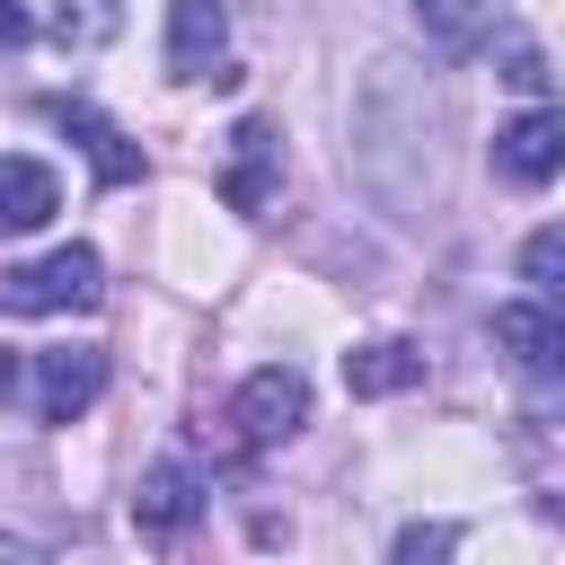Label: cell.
I'll return each instance as SVG.
<instances>
[{
	"label": "cell",
	"mask_w": 565,
	"mask_h": 565,
	"mask_svg": "<svg viewBox=\"0 0 565 565\" xmlns=\"http://www.w3.org/2000/svg\"><path fill=\"white\" fill-rule=\"evenodd\" d=\"M459 547V521H406L397 530V565H450Z\"/></svg>",
	"instance_id": "obj_14"
},
{
	"label": "cell",
	"mask_w": 565,
	"mask_h": 565,
	"mask_svg": "<svg viewBox=\"0 0 565 565\" xmlns=\"http://www.w3.org/2000/svg\"><path fill=\"white\" fill-rule=\"evenodd\" d=\"M194 512H203V477H194L185 459H159V468L141 477V494H132V521H141L150 539H177Z\"/></svg>",
	"instance_id": "obj_7"
},
{
	"label": "cell",
	"mask_w": 565,
	"mask_h": 565,
	"mask_svg": "<svg viewBox=\"0 0 565 565\" xmlns=\"http://www.w3.org/2000/svg\"><path fill=\"white\" fill-rule=\"evenodd\" d=\"M62 212V185L44 159H9L0 150V230H44Z\"/></svg>",
	"instance_id": "obj_9"
},
{
	"label": "cell",
	"mask_w": 565,
	"mask_h": 565,
	"mask_svg": "<svg viewBox=\"0 0 565 565\" xmlns=\"http://www.w3.org/2000/svg\"><path fill=\"white\" fill-rule=\"evenodd\" d=\"M53 124L88 141V159H97V185H132V177H141V150H132V141H124L106 115H88V106H71V97H62V106H53Z\"/></svg>",
	"instance_id": "obj_10"
},
{
	"label": "cell",
	"mask_w": 565,
	"mask_h": 565,
	"mask_svg": "<svg viewBox=\"0 0 565 565\" xmlns=\"http://www.w3.org/2000/svg\"><path fill=\"white\" fill-rule=\"evenodd\" d=\"M221 44H230V0H168V71H177V79L230 71Z\"/></svg>",
	"instance_id": "obj_6"
},
{
	"label": "cell",
	"mask_w": 565,
	"mask_h": 565,
	"mask_svg": "<svg viewBox=\"0 0 565 565\" xmlns=\"http://www.w3.org/2000/svg\"><path fill=\"white\" fill-rule=\"evenodd\" d=\"M521 282L565 318V221H547V230H530V247H521Z\"/></svg>",
	"instance_id": "obj_12"
},
{
	"label": "cell",
	"mask_w": 565,
	"mask_h": 565,
	"mask_svg": "<svg viewBox=\"0 0 565 565\" xmlns=\"http://www.w3.org/2000/svg\"><path fill=\"white\" fill-rule=\"evenodd\" d=\"M97 291H106L97 247H53V256L0 274V309H9V318H62V309H88Z\"/></svg>",
	"instance_id": "obj_1"
},
{
	"label": "cell",
	"mask_w": 565,
	"mask_h": 565,
	"mask_svg": "<svg viewBox=\"0 0 565 565\" xmlns=\"http://www.w3.org/2000/svg\"><path fill=\"white\" fill-rule=\"evenodd\" d=\"M415 18H424V35L441 53H468L486 35V0H415Z\"/></svg>",
	"instance_id": "obj_13"
},
{
	"label": "cell",
	"mask_w": 565,
	"mask_h": 565,
	"mask_svg": "<svg viewBox=\"0 0 565 565\" xmlns=\"http://www.w3.org/2000/svg\"><path fill=\"white\" fill-rule=\"evenodd\" d=\"M494 344L530 371V380H565V318L547 300H503L494 309Z\"/></svg>",
	"instance_id": "obj_5"
},
{
	"label": "cell",
	"mask_w": 565,
	"mask_h": 565,
	"mask_svg": "<svg viewBox=\"0 0 565 565\" xmlns=\"http://www.w3.org/2000/svg\"><path fill=\"white\" fill-rule=\"evenodd\" d=\"M415 380H424L415 344H362V353H344V388L353 397H388V388H415Z\"/></svg>",
	"instance_id": "obj_11"
},
{
	"label": "cell",
	"mask_w": 565,
	"mask_h": 565,
	"mask_svg": "<svg viewBox=\"0 0 565 565\" xmlns=\"http://www.w3.org/2000/svg\"><path fill=\"white\" fill-rule=\"evenodd\" d=\"M230 424H238L247 441H291V433L309 424V380H300L291 362L247 371V380H238V397H230Z\"/></svg>",
	"instance_id": "obj_2"
},
{
	"label": "cell",
	"mask_w": 565,
	"mask_h": 565,
	"mask_svg": "<svg viewBox=\"0 0 565 565\" xmlns=\"http://www.w3.org/2000/svg\"><path fill=\"white\" fill-rule=\"evenodd\" d=\"M18 35H26V9H18V0H0V44H18Z\"/></svg>",
	"instance_id": "obj_15"
},
{
	"label": "cell",
	"mask_w": 565,
	"mask_h": 565,
	"mask_svg": "<svg viewBox=\"0 0 565 565\" xmlns=\"http://www.w3.org/2000/svg\"><path fill=\"white\" fill-rule=\"evenodd\" d=\"M274 124H238L230 132V177H221V194H230V212H265V194H274Z\"/></svg>",
	"instance_id": "obj_8"
},
{
	"label": "cell",
	"mask_w": 565,
	"mask_h": 565,
	"mask_svg": "<svg viewBox=\"0 0 565 565\" xmlns=\"http://www.w3.org/2000/svg\"><path fill=\"white\" fill-rule=\"evenodd\" d=\"M97 388H106V353H97V344L35 353V415H44V424H71V415H88V406H97Z\"/></svg>",
	"instance_id": "obj_3"
},
{
	"label": "cell",
	"mask_w": 565,
	"mask_h": 565,
	"mask_svg": "<svg viewBox=\"0 0 565 565\" xmlns=\"http://www.w3.org/2000/svg\"><path fill=\"white\" fill-rule=\"evenodd\" d=\"M0 565H35V556H18V547H9V556H0Z\"/></svg>",
	"instance_id": "obj_16"
},
{
	"label": "cell",
	"mask_w": 565,
	"mask_h": 565,
	"mask_svg": "<svg viewBox=\"0 0 565 565\" xmlns=\"http://www.w3.org/2000/svg\"><path fill=\"white\" fill-rule=\"evenodd\" d=\"M494 168H503L512 185H547V177L565 168V106H530V115H512V124L494 132Z\"/></svg>",
	"instance_id": "obj_4"
}]
</instances>
